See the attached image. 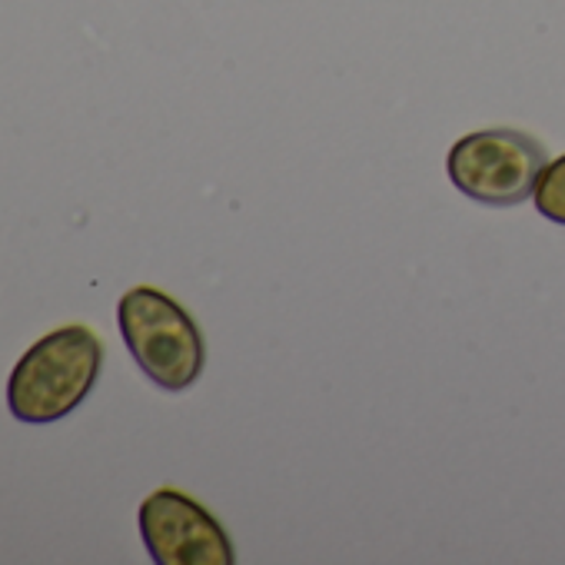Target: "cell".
Returning <instances> with one entry per match:
<instances>
[{"instance_id":"obj_1","label":"cell","mask_w":565,"mask_h":565,"mask_svg":"<svg viewBox=\"0 0 565 565\" xmlns=\"http://www.w3.org/2000/svg\"><path fill=\"white\" fill-rule=\"evenodd\" d=\"M104 370V343L84 327L71 323L41 337L11 370L8 409L14 419L44 426L71 416L97 386Z\"/></svg>"},{"instance_id":"obj_2","label":"cell","mask_w":565,"mask_h":565,"mask_svg":"<svg viewBox=\"0 0 565 565\" xmlns=\"http://www.w3.org/2000/svg\"><path fill=\"white\" fill-rule=\"evenodd\" d=\"M117 327L143 376L167 390H190L206 366V340L196 320L163 290L134 287L117 303Z\"/></svg>"},{"instance_id":"obj_3","label":"cell","mask_w":565,"mask_h":565,"mask_svg":"<svg viewBox=\"0 0 565 565\" xmlns=\"http://www.w3.org/2000/svg\"><path fill=\"white\" fill-rule=\"evenodd\" d=\"M545 167V147L532 134L512 127L466 134L449 147L446 157V173L452 186L482 206L525 203L535 193Z\"/></svg>"},{"instance_id":"obj_4","label":"cell","mask_w":565,"mask_h":565,"mask_svg":"<svg viewBox=\"0 0 565 565\" xmlns=\"http://www.w3.org/2000/svg\"><path fill=\"white\" fill-rule=\"evenodd\" d=\"M143 545L157 565H233L236 552L210 509L180 489H157L137 512Z\"/></svg>"},{"instance_id":"obj_5","label":"cell","mask_w":565,"mask_h":565,"mask_svg":"<svg viewBox=\"0 0 565 565\" xmlns=\"http://www.w3.org/2000/svg\"><path fill=\"white\" fill-rule=\"evenodd\" d=\"M532 196H535V210H539L545 220L565 226V153H562L558 160H552V163L542 170V177H539Z\"/></svg>"}]
</instances>
